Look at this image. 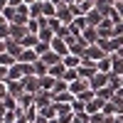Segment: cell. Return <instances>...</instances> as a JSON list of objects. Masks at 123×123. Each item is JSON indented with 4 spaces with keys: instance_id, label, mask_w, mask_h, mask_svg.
I'll list each match as a JSON object with an SVG mask.
<instances>
[{
    "instance_id": "9",
    "label": "cell",
    "mask_w": 123,
    "mask_h": 123,
    "mask_svg": "<svg viewBox=\"0 0 123 123\" xmlns=\"http://www.w3.org/2000/svg\"><path fill=\"white\" fill-rule=\"evenodd\" d=\"M91 86H89V79H76V81H71V84H69V91H71V94H74V96H79V94H84V91H89Z\"/></svg>"
},
{
    "instance_id": "20",
    "label": "cell",
    "mask_w": 123,
    "mask_h": 123,
    "mask_svg": "<svg viewBox=\"0 0 123 123\" xmlns=\"http://www.w3.org/2000/svg\"><path fill=\"white\" fill-rule=\"evenodd\" d=\"M39 59H42V62H44L47 67H54V64H62V57H59L57 52H52V49H49L47 54H42V57H39Z\"/></svg>"
},
{
    "instance_id": "13",
    "label": "cell",
    "mask_w": 123,
    "mask_h": 123,
    "mask_svg": "<svg viewBox=\"0 0 123 123\" xmlns=\"http://www.w3.org/2000/svg\"><path fill=\"white\" fill-rule=\"evenodd\" d=\"M22 94H25V84H22V81H10V79H7V96L20 98Z\"/></svg>"
},
{
    "instance_id": "34",
    "label": "cell",
    "mask_w": 123,
    "mask_h": 123,
    "mask_svg": "<svg viewBox=\"0 0 123 123\" xmlns=\"http://www.w3.org/2000/svg\"><path fill=\"white\" fill-rule=\"evenodd\" d=\"M71 123H89V113H74Z\"/></svg>"
},
{
    "instance_id": "39",
    "label": "cell",
    "mask_w": 123,
    "mask_h": 123,
    "mask_svg": "<svg viewBox=\"0 0 123 123\" xmlns=\"http://www.w3.org/2000/svg\"><path fill=\"white\" fill-rule=\"evenodd\" d=\"M10 5H12V7H20V5H25V0H10Z\"/></svg>"
},
{
    "instance_id": "5",
    "label": "cell",
    "mask_w": 123,
    "mask_h": 123,
    "mask_svg": "<svg viewBox=\"0 0 123 123\" xmlns=\"http://www.w3.org/2000/svg\"><path fill=\"white\" fill-rule=\"evenodd\" d=\"M76 71H79V76H81V79H91V76H94L98 69H96V62H89V59H84V62L79 64V69H76Z\"/></svg>"
},
{
    "instance_id": "42",
    "label": "cell",
    "mask_w": 123,
    "mask_h": 123,
    "mask_svg": "<svg viewBox=\"0 0 123 123\" xmlns=\"http://www.w3.org/2000/svg\"><path fill=\"white\" fill-rule=\"evenodd\" d=\"M121 3H123V0H121Z\"/></svg>"
},
{
    "instance_id": "22",
    "label": "cell",
    "mask_w": 123,
    "mask_h": 123,
    "mask_svg": "<svg viewBox=\"0 0 123 123\" xmlns=\"http://www.w3.org/2000/svg\"><path fill=\"white\" fill-rule=\"evenodd\" d=\"M81 37L86 39V44H96V42H98V32H96V27H86L84 32H81Z\"/></svg>"
},
{
    "instance_id": "23",
    "label": "cell",
    "mask_w": 123,
    "mask_h": 123,
    "mask_svg": "<svg viewBox=\"0 0 123 123\" xmlns=\"http://www.w3.org/2000/svg\"><path fill=\"white\" fill-rule=\"evenodd\" d=\"M42 17H57V5L49 3V0H44L42 3Z\"/></svg>"
},
{
    "instance_id": "40",
    "label": "cell",
    "mask_w": 123,
    "mask_h": 123,
    "mask_svg": "<svg viewBox=\"0 0 123 123\" xmlns=\"http://www.w3.org/2000/svg\"><path fill=\"white\" fill-rule=\"evenodd\" d=\"M64 3H67V5H76L79 0H64Z\"/></svg>"
},
{
    "instance_id": "16",
    "label": "cell",
    "mask_w": 123,
    "mask_h": 123,
    "mask_svg": "<svg viewBox=\"0 0 123 123\" xmlns=\"http://www.w3.org/2000/svg\"><path fill=\"white\" fill-rule=\"evenodd\" d=\"M5 42H7V54H12L15 59H20V54H22V52H25V47H22V44H20V42H17V39H10V37L5 39Z\"/></svg>"
},
{
    "instance_id": "8",
    "label": "cell",
    "mask_w": 123,
    "mask_h": 123,
    "mask_svg": "<svg viewBox=\"0 0 123 123\" xmlns=\"http://www.w3.org/2000/svg\"><path fill=\"white\" fill-rule=\"evenodd\" d=\"M86 27H89V25H86V17H84V15H76V17L69 22V32H71V35H81Z\"/></svg>"
},
{
    "instance_id": "24",
    "label": "cell",
    "mask_w": 123,
    "mask_h": 123,
    "mask_svg": "<svg viewBox=\"0 0 123 123\" xmlns=\"http://www.w3.org/2000/svg\"><path fill=\"white\" fill-rule=\"evenodd\" d=\"M64 71H67V67H64V62H62V64H54V67H49V76H54V79H62V76H64Z\"/></svg>"
},
{
    "instance_id": "27",
    "label": "cell",
    "mask_w": 123,
    "mask_h": 123,
    "mask_svg": "<svg viewBox=\"0 0 123 123\" xmlns=\"http://www.w3.org/2000/svg\"><path fill=\"white\" fill-rule=\"evenodd\" d=\"M111 59H113V71H111V74H123V57L111 54Z\"/></svg>"
},
{
    "instance_id": "28",
    "label": "cell",
    "mask_w": 123,
    "mask_h": 123,
    "mask_svg": "<svg viewBox=\"0 0 123 123\" xmlns=\"http://www.w3.org/2000/svg\"><path fill=\"white\" fill-rule=\"evenodd\" d=\"M96 96H98V98H104V101H111V98L116 96V91L111 89V86H106V89H101V91H96Z\"/></svg>"
},
{
    "instance_id": "11",
    "label": "cell",
    "mask_w": 123,
    "mask_h": 123,
    "mask_svg": "<svg viewBox=\"0 0 123 123\" xmlns=\"http://www.w3.org/2000/svg\"><path fill=\"white\" fill-rule=\"evenodd\" d=\"M17 62H20V64H37V62H39V54L35 52L32 47H25V52L20 54V59H17Z\"/></svg>"
},
{
    "instance_id": "26",
    "label": "cell",
    "mask_w": 123,
    "mask_h": 123,
    "mask_svg": "<svg viewBox=\"0 0 123 123\" xmlns=\"http://www.w3.org/2000/svg\"><path fill=\"white\" fill-rule=\"evenodd\" d=\"M47 74H49V67L44 64L42 59H39L37 64H35V76H39V79H42V76H47Z\"/></svg>"
},
{
    "instance_id": "2",
    "label": "cell",
    "mask_w": 123,
    "mask_h": 123,
    "mask_svg": "<svg viewBox=\"0 0 123 123\" xmlns=\"http://www.w3.org/2000/svg\"><path fill=\"white\" fill-rule=\"evenodd\" d=\"M113 27H116L113 20H111V17H104V20H101V25L96 27L98 39H111V37H113Z\"/></svg>"
},
{
    "instance_id": "25",
    "label": "cell",
    "mask_w": 123,
    "mask_h": 123,
    "mask_svg": "<svg viewBox=\"0 0 123 123\" xmlns=\"http://www.w3.org/2000/svg\"><path fill=\"white\" fill-rule=\"evenodd\" d=\"M12 64H17V59H15L12 54H7V52H0V67H12Z\"/></svg>"
},
{
    "instance_id": "17",
    "label": "cell",
    "mask_w": 123,
    "mask_h": 123,
    "mask_svg": "<svg viewBox=\"0 0 123 123\" xmlns=\"http://www.w3.org/2000/svg\"><path fill=\"white\" fill-rule=\"evenodd\" d=\"M96 69L104 71V74H111V71H113V59H111V54H106L101 62H96Z\"/></svg>"
},
{
    "instance_id": "12",
    "label": "cell",
    "mask_w": 123,
    "mask_h": 123,
    "mask_svg": "<svg viewBox=\"0 0 123 123\" xmlns=\"http://www.w3.org/2000/svg\"><path fill=\"white\" fill-rule=\"evenodd\" d=\"M52 52H57L62 59H64L69 54V44H67V39H62V37H54L52 39Z\"/></svg>"
},
{
    "instance_id": "35",
    "label": "cell",
    "mask_w": 123,
    "mask_h": 123,
    "mask_svg": "<svg viewBox=\"0 0 123 123\" xmlns=\"http://www.w3.org/2000/svg\"><path fill=\"white\" fill-rule=\"evenodd\" d=\"M62 25H64V22H62V20H59V17H49V27H52V30H54V35H57V30H59Z\"/></svg>"
},
{
    "instance_id": "38",
    "label": "cell",
    "mask_w": 123,
    "mask_h": 123,
    "mask_svg": "<svg viewBox=\"0 0 123 123\" xmlns=\"http://www.w3.org/2000/svg\"><path fill=\"white\" fill-rule=\"evenodd\" d=\"M113 7H116V12H118V17H121V22H123V3L118 0V3H116Z\"/></svg>"
},
{
    "instance_id": "10",
    "label": "cell",
    "mask_w": 123,
    "mask_h": 123,
    "mask_svg": "<svg viewBox=\"0 0 123 123\" xmlns=\"http://www.w3.org/2000/svg\"><path fill=\"white\" fill-rule=\"evenodd\" d=\"M27 35H30L27 25H10V39H17V42H22Z\"/></svg>"
},
{
    "instance_id": "33",
    "label": "cell",
    "mask_w": 123,
    "mask_h": 123,
    "mask_svg": "<svg viewBox=\"0 0 123 123\" xmlns=\"http://www.w3.org/2000/svg\"><path fill=\"white\" fill-rule=\"evenodd\" d=\"M49 49H52V44H44V42H37V44H35V52H37L39 57H42V54H47Z\"/></svg>"
},
{
    "instance_id": "14",
    "label": "cell",
    "mask_w": 123,
    "mask_h": 123,
    "mask_svg": "<svg viewBox=\"0 0 123 123\" xmlns=\"http://www.w3.org/2000/svg\"><path fill=\"white\" fill-rule=\"evenodd\" d=\"M104 104H106V101L96 96V98H91V101H89V104L84 106V111H86V113H89V116H94V113H101V111H104Z\"/></svg>"
},
{
    "instance_id": "19",
    "label": "cell",
    "mask_w": 123,
    "mask_h": 123,
    "mask_svg": "<svg viewBox=\"0 0 123 123\" xmlns=\"http://www.w3.org/2000/svg\"><path fill=\"white\" fill-rule=\"evenodd\" d=\"M101 20H104V15H101L98 10L94 7V10L86 15V25H89V27H98V25H101Z\"/></svg>"
},
{
    "instance_id": "31",
    "label": "cell",
    "mask_w": 123,
    "mask_h": 123,
    "mask_svg": "<svg viewBox=\"0 0 123 123\" xmlns=\"http://www.w3.org/2000/svg\"><path fill=\"white\" fill-rule=\"evenodd\" d=\"M62 79H64L67 84H71V81H76V79H79V71H76V69H67V71H64V76H62Z\"/></svg>"
},
{
    "instance_id": "7",
    "label": "cell",
    "mask_w": 123,
    "mask_h": 123,
    "mask_svg": "<svg viewBox=\"0 0 123 123\" xmlns=\"http://www.w3.org/2000/svg\"><path fill=\"white\" fill-rule=\"evenodd\" d=\"M71 7H74V15H84V17H86L91 10L96 7V0H79V3L71 5Z\"/></svg>"
},
{
    "instance_id": "29",
    "label": "cell",
    "mask_w": 123,
    "mask_h": 123,
    "mask_svg": "<svg viewBox=\"0 0 123 123\" xmlns=\"http://www.w3.org/2000/svg\"><path fill=\"white\" fill-rule=\"evenodd\" d=\"M30 17H42V3H30Z\"/></svg>"
},
{
    "instance_id": "1",
    "label": "cell",
    "mask_w": 123,
    "mask_h": 123,
    "mask_svg": "<svg viewBox=\"0 0 123 123\" xmlns=\"http://www.w3.org/2000/svg\"><path fill=\"white\" fill-rule=\"evenodd\" d=\"M108 84H111V74H104V71H96V74L89 79V86L94 89V91H101V89H106Z\"/></svg>"
},
{
    "instance_id": "15",
    "label": "cell",
    "mask_w": 123,
    "mask_h": 123,
    "mask_svg": "<svg viewBox=\"0 0 123 123\" xmlns=\"http://www.w3.org/2000/svg\"><path fill=\"white\" fill-rule=\"evenodd\" d=\"M54 37H57V35H54V30L49 27V22H47V27H42V30L37 32V39H39V42H44V44H52Z\"/></svg>"
},
{
    "instance_id": "32",
    "label": "cell",
    "mask_w": 123,
    "mask_h": 123,
    "mask_svg": "<svg viewBox=\"0 0 123 123\" xmlns=\"http://www.w3.org/2000/svg\"><path fill=\"white\" fill-rule=\"evenodd\" d=\"M37 42H39V39H37V35H27L20 44H22V47H32V49H35V44H37Z\"/></svg>"
},
{
    "instance_id": "18",
    "label": "cell",
    "mask_w": 123,
    "mask_h": 123,
    "mask_svg": "<svg viewBox=\"0 0 123 123\" xmlns=\"http://www.w3.org/2000/svg\"><path fill=\"white\" fill-rule=\"evenodd\" d=\"M54 84H57V79H54V76H49V74L39 79V89L47 91V94H52V91H54Z\"/></svg>"
},
{
    "instance_id": "30",
    "label": "cell",
    "mask_w": 123,
    "mask_h": 123,
    "mask_svg": "<svg viewBox=\"0 0 123 123\" xmlns=\"http://www.w3.org/2000/svg\"><path fill=\"white\" fill-rule=\"evenodd\" d=\"M76 98L81 101V104H89L91 98H96V91H94V89H89V91H84V94H79Z\"/></svg>"
},
{
    "instance_id": "21",
    "label": "cell",
    "mask_w": 123,
    "mask_h": 123,
    "mask_svg": "<svg viewBox=\"0 0 123 123\" xmlns=\"http://www.w3.org/2000/svg\"><path fill=\"white\" fill-rule=\"evenodd\" d=\"M62 62H64V67H67V69H79V64H81L84 59H81L79 54H67Z\"/></svg>"
},
{
    "instance_id": "37",
    "label": "cell",
    "mask_w": 123,
    "mask_h": 123,
    "mask_svg": "<svg viewBox=\"0 0 123 123\" xmlns=\"http://www.w3.org/2000/svg\"><path fill=\"white\" fill-rule=\"evenodd\" d=\"M7 71L10 67H0V81H7Z\"/></svg>"
},
{
    "instance_id": "3",
    "label": "cell",
    "mask_w": 123,
    "mask_h": 123,
    "mask_svg": "<svg viewBox=\"0 0 123 123\" xmlns=\"http://www.w3.org/2000/svg\"><path fill=\"white\" fill-rule=\"evenodd\" d=\"M57 17H59L62 22H64V25H69L71 20L76 17V15H74V7H71V5H67V3H62V5H57Z\"/></svg>"
},
{
    "instance_id": "41",
    "label": "cell",
    "mask_w": 123,
    "mask_h": 123,
    "mask_svg": "<svg viewBox=\"0 0 123 123\" xmlns=\"http://www.w3.org/2000/svg\"><path fill=\"white\" fill-rule=\"evenodd\" d=\"M49 3H54V5H62V3H64V0H49Z\"/></svg>"
},
{
    "instance_id": "36",
    "label": "cell",
    "mask_w": 123,
    "mask_h": 123,
    "mask_svg": "<svg viewBox=\"0 0 123 123\" xmlns=\"http://www.w3.org/2000/svg\"><path fill=\"white\" fill-rule=\"evenodd\" d=\"M7 96V81H0V101Z\"/></svg>"
},
{
    "instance_id": "6",
    "label": "cell",
    "mask_w": 123,
    "mask_h": 123,
    "mask_svg": "<svg viewBox=\"0 0 123 123\" xmlns=\"http://www.w3.org/2000/svg\"><path fill=\"white\" fill-rule=\"evenodd\" d=\"M104 57H106V52H104L98 44H89L86 52H84V59H89V62H101Z\"/></svg>"
},
{
    "instance_id": "4",
    "label": "cell",
    "mask_w": 123,
    "mask_h": 123,
    "mask_svg": "<svg viewBox=\"0 0 123 123\" xmlns=\"http://www.w3.org/2000/svg\"><path fill=\"white\" fill-rule=\"evenodd\" d=\"M22 84H25V94H39V91H42V89H39V76H35V74H27L25 79H22Z\"/></svg>"
}]
</instances>
